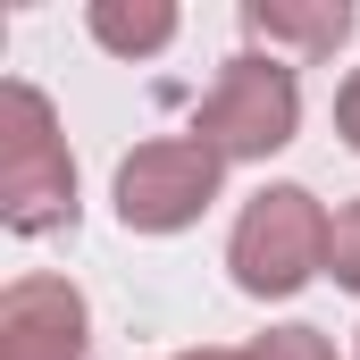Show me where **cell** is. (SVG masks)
<instances>
[{
	"mask_svg": "<svg viewBox=\"0 0 360 360\" xmlns=\"http://www.w3.org/2000/svg\"><path fill=\"white\" fill-rule=\"evenodd\" d=\"M76 151L59 134L51 92L8 76L0 84V226L8 235H59L76 226Z\"/></svg>",
	"mask_w": 360,
	"mask_h": 360,
	"instance_id": "obj_1",
	"label": "cell"
},
{
	"mask_svg": "<svg viewBox=\"0 0 360 360\" xmlns=\"http://www.w3.org/2000/svg\"><path fill=\"white\" fill-rule=\"evenodd\" d=\"M327 243H335V218L310 184H260L243 210H235V235H226V276L235 293L252 302H293L302 285L327 276Z\"/></svg>",
	"mask_w": 360,
	"mask_h": 360,
	"instance_id": "obj_2",
	"label": "cell"
},
{
	"mask_svg": "<svg viewBox=\"0 0 360 360\" xmlns=\"http://www.w3.org/2000/svg\"><path fill=\"white\" fill-rule=\"evenodd\" d=\"M184 134H201L226 168L276 160V151L302 134V76H293L285 59H269V51H235V59L218 68V84L201 92V109H193Z\"/></svg>",
	"mask_w": 360,
	"mask_h": 360,
	"instance_id": "obj_3",
	"label": "cell"
},
{
	"mask_svg": "<svg viewBox=\"0 0 360 360\" xmlns=\"http://www.w3.org/2000/svg\"><path fill=\"white\" fill-rule=\"evenodd\" d=\"M226 193V160L201 143V134H151L117 160V226L126 235H184L210 218V201Z\"/></svg>",
	"mask_w": 360,
	"mask_h": 360,
	"instance_id": "obj_4",
	"label": "cell"
},
{
	"mask_svg": "<svg viewBox=\"0 0 360 360\" xmlns=\"http://www.w3.org/2000/svg\"><path fill=\"white\" fill-rule=\"evenodd\" d=\"M0 360H92V302L76 276L25 269L0 285Z\"/></svg>",
	"mask_w": 360,
	"mask_h": 360,
	"instance_id": "obj_5",
	"label": "cell"
},
{
	"mask_svg": "<svg viewBox=\"0 0 360 360\" xmlns=\"http://www.w3.org/2000/svg\"><path fill=\"white\" fill-rule=\"evenodd\" d=\"M243 34H252V51H269V59H335L344 42H352V8L344 0H243Z\"/></svg>",
	"mask_w": 360,
	"mask_h": 360,
	"instance_id": "obj_6",
	"label": "cell"
},
{
	"mask_svg": "<svg viewBox=\"0 0 360 360\" xmlns=\"http://www.w3.org/2000/svg\"><path fill=\"white\" fill-rule=\"evenodd\" d=\"M84 34L109 51V59H160V51L184 34V8L176 0H92Z\"/></svg>",
	"mask_w": 360,
	"mask_h": 360,
	"instance_id": "obj_7",
	"label": "cell"
},
{
	"mask_svg": "<svg viewBox=\"0 0 360 360\" xmlns=\"http://www.w3.org/2000/svg\"><path fill=\"white\" fill-rule=\"evenodd\" d=\"M243 360H344V352H335V335H327V327L285 319V327H269V335H252V344H243Z\"/></svg>",
	"mask_w": 360,
	"mask_h": 360,
	"instance_id": "obj_8",
	"label": "cell"
},
{
	"mask_svg": "<svg viewBox=\"0 0 360 360\" xmlns=\"http://www.w3.org/2000/svg\"><path fill=\"white\" fill-rule=\"evenodd\" d=\"M327 276H335L344 293H360V201H344V210H335V243H327Z\"/></svg>",
	"mask_w": 360,
	"mask_h": 360,
	"instance_id": "obj_9",
	"label": "cell"
},
{
	"mask_svg": "<svg viewBox=\"0 0 360 360\" xmlns=\"http://www.w3.org/2000/svg\"><path fill=\"white\" fill-rule=\"evenodd\" d=\"M335 134H344V151H360V68L335 84Z\"/></svg>",
	"mask_w": 360,
	"mask_h": 360,
	"instance_id": "obj_10",
	"label": "cell"
},
{
	"mask_svg": "<svg viewBox=\"0 0 360 360\" xmlns=\"http://www.w3.org/2000/svg\"><path fill=\"white\" fill-rule=\"evenodd\" d=\"M176 360H243V352H226V344H193V352H176Z\"/></svg>",
	"mask_w": 360,
	"mask_h": 360,
	"instance_id": "obj_11",
	"label": "cell"
},
{
	"mask_svg": "<svg viewBox=\"0 0 360 360\" xmlns=\"http://www.w3.org/2000/svg\"><path fill=\"white\" fill-rule=\"evenodd\" d=\"M352 360H360V335H352Z\"/></svg>",
	"mask_w": 360,
	"mask_h": 360,
	"instance_id": "obj_12",
	"label": "cell"
}]
</instances>
